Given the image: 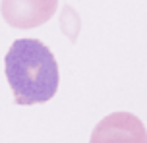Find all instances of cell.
<instances>
[{"mask_svg":"<svg viewBox=\"0 0 147 143\" xmlns=\"http://www.w3.org/2000/svg\"><path fill=\"white\" fill-rule=\"evenodd\" d=\"M4 72L20 106L47 103L58 91L56 58L39 39L14 41L4 56Z\"/></svg>","mask_w":147,"mask_h":143,"instance_id":"cell-1","label":"cell"},{"mask_svg":"<svg viewBox=\"0 0 147 143\" xmlns=\"http://www.w3.org/2000/svg\"><path fill=\"white\" fill-rule=\"evenodd\" d=\"M89 143H147V130L136 114L112 112L93 128Z\"/></svg>","mask_w":147,"mask_h":143,"instance_id":"cell-2","label":"cell"},{"mask_svg":"<svg viewBox=\"0 0 147 143\" xmlns=\"http://www.w3.org/2000/svg\"><path fill=\"white\" fill-rule=\"evenodd\" d=\"M58 0H2L0 12L14 29H33L56 14Z\"/></svg>","mask_w":147,"mask_h":143,"instance_id":"cell-3","label":"cell"}]
</instances>
